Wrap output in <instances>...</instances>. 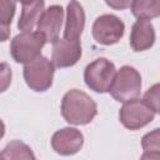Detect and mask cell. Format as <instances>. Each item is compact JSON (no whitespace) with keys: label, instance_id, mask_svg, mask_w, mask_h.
<instances>
[{"label":"cell","instance_id":"e0dca14e","mask_svg":"<svg viewBox=\"0 0 160 160\" xmlns=\"http://www.w3.org/2000/svg\"><path fill=\"white\" fill-rule=\"evenodd\" d=\"M0 26H1V41H6L10 35V24L15 14L16 0H0Z\"/></svg>","mask_w":160,"mask_h":160},{"label":"cell","instance_id":"d6986e66","mask_svg":"<svg viewBox=\"0 0 160 160\" xmlns=\"http://www.w3.org/2000/svg\"><path fill=\"white\" fill-rule=\"evenodd\" d=\"M106 5H109L110 8L115 9V10H124L128 9L129 6H131L132 0H105Z\"/></svg>","mask_w":160,"mask_h":160},{"label":"cell","instance_id":"9a60e30c","mask_svg":"<svg viewBox=\"0 0 160 160\" xmlns=\"http://www.w3.org/2000/svg\"><path fill=\"white\" fill-rule=\"evenodd\" d=\"M1 160H18V159H35L31 149L20 140L10 141L0 154Z\"/></svg>","mask_w":160,"mask_h":160},{"label":"cell","instance_id":"4fadbf2b","mask_svg":"<svg viewBox=\"0 0 160 160\" xmlns=\"http://www.w3.org/2000/svg\"><path fill=\"white\" fill-rule=\"evenodd\" d=\"M44 0H34L30 4L22 5V11L18 21V28L22 32L31 31L35 25H38V21L40 16L44 12Z\"/></svg>","mask_w":160,"mask_h":160},{"label":"cell","instance_id":"7a4b0ae2","mask_svg":"<svg viewBox=\"0 0 160 160\" xmlns=\"http://www.w3.org/2000/svg\"><path fill=\"white\" fill-rule=\"evenodd\" d=\"M141 91V76L139 71L129 65L120 68L116 71L114 81L110 86V95L120 102L129 101L140 95Z\"/></svg>","mask_w":160,"mask_h":160},{"label":"cell","instance_id":"7c38bea8","mask_svg":"<svg viewBox=\"0 0 160 160\" xmlns=\"http://www.w3.org/2000/svg\"><path fill=\"white\" fill-rule=\"evenodd\" d=\"M155 42V30L150 20L139 19L131 29L130 46L134 51H144L150 49Z\"/></svg>","mask_w":160,"mask_h":160},{"label":"cell","instance_id":"2e32d148","mask_svg":"<svg viewBox=\"0 0 160 160\" xmlns=\"http://www.w3.org/2000/svg\"><path fill=\"white\" fill-rule=\"evenodd\" d=\"M144 154L141 159H160V129L145 134L141 139Z\"/></svg>","mask_w":160,"mask_h":160},{"label":"cell","instance_id":"5bb4252c","mask_svg":"<svg viewBox=\"0 0 160 160\" xmlns=\"http://www.w3.org/2000/svg\"><path fill=\"white\" fill-rule=\"evenodd\" d=\"M131 12L138 19H154L160 16V0H132Z\"/></svg>","mask_w":160,"mask_h":160},{"label":"cell","instance_id":"8992f818","mask_svg":"<svg viewBox=\"0 0 160 160\" xmlns=\"http://www.w3.org/2000/svg\"><path fill=\"white\" fill-rule=\"evenodd\" d=\"M155 111L145 100L138 98L125 101L119 112L120 122L129 130H138L154 120Z\"/></svg>","mask_w":160,"mask_h":160},{"label":"cell","instance_id":"6da1fadb","mask_svg":"<svg viewBox=\"0 0 160 160\" xmlns=\"http://www.w3.org/2000/svg\"><path fill=\"white\" fill-rule=\"evenodd\" d=\"M98 114L96 102L84 91L69 90L61 101V115L66 122L72 125H86Z\"/></svg>","mask_w":160,"mask_h":160},{"label":"cell","instance_id":"ba28073f","mask_svg":"<svg viewBox=\"0 0 160 160\" xmlns=\"http://www.w3.org/2000/svg\"><path fill=\"white\" fill-rule=\"evenodd\" d=\"M81 56L80 40L58 39L52 42L51 61L56 68H69L75 65Z\"/></svg>","mask_w":160,"mask_h":160},{"label":"cell","instance_id":"5b68a950","mask_svg":"<svg viewBox=\"0 0 160 160\" xmlns=\"http://www.w3.org/2000/svg\"><path fill=\"white\" fill-rule=\"evenodd\" d=\"M54 64L45 56H38L24 66V79L34 91H46L52 85Z\"/></svg>","mask_w":160,"mask_h":160},{"label":"cell","instance_id":"9c48e42d","mask_svg":"<svg viewBox=\"0 0 160 160\" xmlns=\"http://www.w3.org/2000/svg\"><path fill=\"white\" fill-rule=\"evenodd\" d=\"M84 144V136L80 130L75 128H64L54 132L51 138V146L55 152L60 155H74Z\"/></svg>","mask_w":160,"mask_h":160},{"label":"cell","instance_id":"ffe728a7","mask_svg":"<svg viewBox=\"0 0 160 160\" xmlns=\"http://www.w3.org/2000/svg\"><path fill=\"white\" fill-rule=\"evenodd\" d=\"M18 1H20L22 5H26V4H30V2H32L34 0H18Z\"/></svg>","mask_w":160,"mask_h":160},{"label":"cell","instance_id":"ac0fdd59","mask_svg":"<svg viewBox=\"0 0 160 160\" xmlns=\"http://www.w3.org/2000/svg\"><path fill=\"white\" fill-rule=\"evenodd\" d=\"M144 100L158 114H160V82L154 84L144 95Z\"/></svg>","mask_w":160,"mask_h":160},{"label":"cell","instance_id":"8fae6325","mask_svg":"<svg viewBox=\"0 0 160 160\" xmlns=\"http://www.w3.org/2000/svg\"><path fill=\"white\" fill-rule=\"evenodd\" d=\"M85 28V12L78 0H70L66 10L64 39L79 40Z\"/></svg>","mask_w":160,"mask_h":160},{"label":"cell","instance_id":"52a82bcc","mask_svg":"<svg viewBox=\"0 0 160 160\" xmlns=\"http://www.w3.org/2000/svg\"><path fill=\"white\" fill-rule=\"evenodd\" d=\"M125 25L115 15L104 14L92 24V36L96 42L101 45H112L116 44L124 35Z\"/></svg>","mask_w":160,"mask_h":160},{"label":"cell","instance_id":"3957f363","mask_svg":"<svg viewBox=\"0 0 160 160\" xmlns=\"http://www.w3.org/2000/svg\"><path fill=\"white\" fill-rule=\"evenodd\" d=\"M45 42L46 39L40 31L21 32L11 40V56L16 62L28 64L41 55V49Z\"/></svg>","mask_w":160,"mask_h":160},{"label":"cell","instance_id":"30bf717a","mask_svg":"<svg viewBox=\"0 0 160 160\" xmlns=\"http://www.w3.org/2000/svg\"><path fill=\"white\" fill-rule=\"evenodd\" d=\"M64 20V10L60 5H51L44 10L42 15L38 21V31H40L46 41L54 42L59 39Z\"/></svg>","mask_w":160,"mask_h":160},{"label":"cell","instance_id":"277c9868","mask_svg":"<svg viewBox=\"0 0 160 160\" xmlns=\"http://www.w3.org/2000/svg\"><path fill=\"white\" fill-rule=\"evenodd\" d=\"M115 75V65L105 58H99L85 68L84 80L91 90L102 94L110 90Z\"/></svg>","mask_w":160,"mask_h":160}]
</instances>
